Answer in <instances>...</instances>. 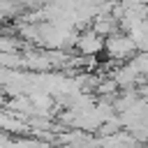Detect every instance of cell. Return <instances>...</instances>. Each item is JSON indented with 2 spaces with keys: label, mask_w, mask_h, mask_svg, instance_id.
Segmentation results:
<instances>
[{
  "label": "cell",
  "mask_w": 148,
  "mask_h": 148,
  "mask_svg": "<svg viewBox=\"0 0 148 148\" xmlns=\"http://www.w3.org/2000/svg\"><path fill=\"white\" fill-rule=\"evenodd\" d=\"M106 51H109V56L116 58V60H127V58H130L134 51H139V49H136L134 39H132L127 32H113V35L106 37Z\"/></svg>",
  "instance_id": "obj_1"
},
{
  "label": "cell",
  "mask_w": 148,
  "mask_h": 148,
  "mask_svg": "<svg viewBox=\"0 0 148 148\" xmlns=\"http://www.w3.org/2000/svg\"><path fill=\"white\" fill-rule=\"evenodd\" d=\"M76 49H79L83 56H90V58H95L97 53L106 51V39H104L99 32H95L92 28H86V30H81V32H79Z\"/></svg>",
  "instance_id": "obj_2"
},
{
  "label": "cell",
  "mask_w": 148,
  "mask_h": 148,
  "mask_svg": "<svg viewBox=\"0 0 148 148\" xmlns=\"http://www.w3.org/2000/svg\"><path fill=\"white\" fill-rule=\"evenodd\" d=\"M146 148H148V141H146Z\"/></svg>",
  "instance_id": "obj_3"
}]
</instances>
